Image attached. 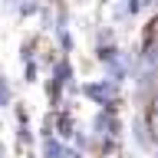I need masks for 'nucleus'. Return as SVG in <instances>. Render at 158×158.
Wrapping results in <instances>:
<instances>
[{
	"instance_id": "1",
	"label": "nucleus",
	"mask_w": 158,
	"mask_h": 158,
	"mask_svg": "<svg viewBox=\"0 0 158 158\" xmlns=\"http://www.w3.org/2000/svg\"><path fill=\"white\" fill-rule=\"evenodd\" d=\"M155 122H158V115H155Z\"/></svg>"
}]
</instances>
